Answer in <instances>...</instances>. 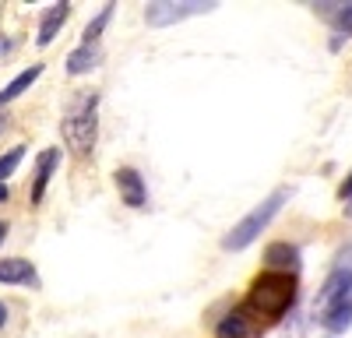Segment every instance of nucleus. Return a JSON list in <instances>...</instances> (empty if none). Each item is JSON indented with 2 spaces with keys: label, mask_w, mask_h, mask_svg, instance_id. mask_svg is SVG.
Masks as SVG:
<instances>
[{
  "label": "nucleus",
  "mask_w": 352,
  "mask_h": 338,
  "mask_svg": "<svg viewBox=\"0 0 352 338\" xmlns=\"http://www.w3.org/2000/svg\"><path fill=\"white\" fill-rule=\"evenodd\" d=\"M264 261H268V271H289V275H296L300 250L292 247V243H272L268 250H264Z\"/></svg>",
  "instance_id": "8"
},
{
  "label": "nucleus",
  "mask_w": 352,
  "mask_h": 338,
  "mask_svg": "<svg viewBox=\"0 0 352 338\" xmlns=\"http://www.w3.org/2000/svg\"><path fill=\"white\" fill-rule=\"evenodd\" d=\"M56 162H60V148H46V152L39 155V166H36V180H32V205H39V201H43L46 183H50V177H53Z\"/></svg>",
  "instance_id": "11"
},
{
  "label": "nucleus",
  "mask_w": 352,
  "mask_h": 338,
  "mask_svg": "<svg viewBox=\"0 0 352 338\" xmlns=\"http://www.w3.org/2000/svg\"><path fill=\"white\" fill-rule=\"evenodd\" d=\"M99 60H102V53H99V46H78V49H71V56H67V74H88L92 67H99Z\"/></svg>",
  "instance_id": "12"
},
{
  "label": "nucleus",
  "mask_w": 352,
  "mask_h": 338,
  "mask_svg": "<svg viewBox=\"0 0 352 338\" xmlns=\"http://www.w3.org/2000/svg\"><path fill=\"white\" fill-rule=\"evenodd\" d=\"M215 4H148L144 18L148 25H173V21H184L190 14H201V11H212Z\"/></svg>",
  "instance_id": "6"
},
{
  "label": "nucleus",
  "mask_w": 352,
  "mask_h": 338,
  "mask_svg": "<svg viewBox=\"0 0 352 338\" xmlns=\"http://www.w3.org/2000/svg\"><path fill=\"white\" fill-rule=\"evenodd\" d=\"M4 236H8V225H4V222H0V243H4Z\"/></svg>",
  "instance_id": "22"
},
{
  "label": "nucleus",
  "mask_w": 352,
  "mask_h": 338,
  "mask_svg": "<svg viewBox=\"0 0 352 338\" xmlns=\"http://www.w3.org/2000/svg\"><path fill=\"white\" fill-rule=\"evenodd\" d=\"M96 113H99V95L96 92H85V95H78L67 106L60 131H64V141L71 145L74 155H88V152L96 148V134H99Z\"/></svg>",
  "instance_id": "2"
},
{
  "label": "nucleus",
  "mask_w": 352,
  "mask_h": 338,
  "mask_svg": "<svg viewBox=\"0 0 352 338\" xmlns=\"http://www.w3.org/2000/svg\"><path fill=\"white\" fill-rule=\"evenodd\" d=\"M250 331H254V324H250V317H247L243 306H236L232 314H226V317L219 321V338H247Z\"/></svg>",
  "instance_id": "13"
},
{
  "label": "nucleus",
  "mask_w": 352,
  "mask_h": 338,
  "mask_svg": "<svg viewBox=\"0 0 352 338\" xmlns=\"http://www.w3.org/2000/svg\"><path fill=\"white\" fill-rule=\"evenodd\" d=\"M0 282L39 289V271L32 268V261H25V258H8V261H0Z\"/></svg>",
  "instance_id": "7"
},
{
  "label": "nucleus",
  "mask_w": 352,
  "mask_h": 338,
  "mask_svg": "<svg viewBox=\"0 0 352 338\" xmlns=\"http://www.w3.org/2000/svg\"><path fill=\"white\" fill-rule=\"evenodd\" d=\"M25 159V145H18V148H11L8 155H0V183H4L14 169H18V162Z\"/></svg>",
  "instance_id": "17"
},
{
  "label": "nucleus",
  "mask_w": 352,
  "mask_h": 338,
  "mask_svg": "<svg viewBox=\"0 0 352 338\" xmlns=\"http://www.w3.org/2000/svg\"><path fill=\"white\" fill-rule=\"evenodd\" d=\"M39 74H43V64H36V67H25V71H21V74H18V78L8 84V89L0 92V106H4V102H11V99H18V95H21V92L28 89V84H32V81L39 78Z\"/></svg>",
  "instance_id": "15"
},
{
  "label": "nucleus",
  "mask_w": 352,
  "mask_h": 338,
  "mask_svg": "<svg viewBox=\"0 0 352 338\" xmlns=\"http://www.w3.org/2000/svg\"><path fill=\"white\" fill-rule=\"evenodd\" d=\"M317 321L324 324L331 335H342V331L352 324V296H345V300L331 303L328 310H317Z\"/></svg>",
  "instance_id": "9"
},
{
  "label": "nucleus",
  "mask_w": 352,
  "mask_h": 338,
  "mask_svg": "<svg viewBox=\"0 0 352 338\" xmlns=\"http://www.w3.org/2000/svg\"><path fill=\"white\" fill-rule=\"evenodd\" d=\"M285 197H289V190L285 187H278V190H272L264 201L257 205V208H250L232 229L222 236V250H247L264 229L272 225V218L282 212V205H285Z\"/></svg>",
  "instance_id": "3"
},
{
  "label": "nucleus",
  "mask_w": 352,
  "mask_h": 338,
  "mask_svg": "<svg viewBox=\"0 0 352 338\" xmlns=\"http://www.w3.org/2000/svg\"><path fill=\"white\" fill-rule=\"evenodd\" d=\"M352 296V247L338 258V264L331 268V275L324 278V286L317 293V310H328L331 303Z\"/></svg>",
  "instance_id": "4"
},
{
  "label": "nucleus",
  "mask_w": 352,
  "mask_h": 338,
  "mask_svg": "<svg viewBox=\"0 0 352 338\" xmlns=\"http://www.w3.org/2000/svg\"><path fill=\"white\" fill-rule=\"evenodd\" d=\"M345 215L352 218V197H345Z\"/></svg>",
  "instance_id": "21"
},
{
  "label": "nucleus",
  "mask_w": 352,
  "mask_h": 338,
  "mask_svg": "<svg viewBox=\"0 0 352 338\" xmlns=\"http://www.w3.org/2000/svg\"><path fill=\"white\" fill-rule=\"evenodd\" d=\"M338 194H342V197H352V173H349V180L342 183V190H338Z\"/></svg>",
  "instance_id": "18"
},
{
  "label": "nucleus",
  "mask_w": 352,
  "mask_h": 338,
  "mask_svg": "<svg viewBox=\"0 0 352 338\" xmlns=\"http://www.w3.org/2000/svg\"><path fill=\"white\" fill-rule=\"evenodd\" d=\"M317 11L324 18H331V25L338 32L352 36V4H317Z\"/></svg>",
  "instance_id": "14"
},
{
  "label": "nucleus",
  "mask_w": 352,
  "mask_h": 338,
  "mask_svg": "<svg viewBox=\"0 0 352 338\" xmlns=\"http://www.w3.org/2000/svg\"><path fill=\"white\" fill-rule=\"evenodd\" d=\"M8 197H11V187H8V183H0V205H4Z\"/></svg>",
  "instance_id": "19"
},
{
  "label": "nucleus",
  "mask_w": 352,
  "mask_h": 338,
  "mask_svg": "<svg viewBox=\"0 0 352 338\" xmlns=\"http://www.w3.org/2000/svg\"><path fill=\"white\" fill-rule=\"evenodd\" d=\"M8 324V310H4V303H0V328Z\"/></svg>",
  "instance_id": "20"
},
{
  "label": "nucleus",
  "mask_w": 352,
  "mask_h": 338,
  "mask_svg": "<svg viewBox=\"0 0 352 338\" xmlns=\"http://www.w3.org/2000/svg\"><path fill=\"white\" fill-rule=\"evenodd\" d=\"M116 190H120V197H124L127 208H144V205H148V190H144V180H141L138 169H131V166H120V169H116Z\"/></svg>",
  "instance_id": "5"
},
{
  "label": "nucleus",
  "mask_w": 352,
  "mask_h": 338,
  "mask_svg": "<svg viewBox=\"0 0 352 338\" xmlns=\"http://www.w3.org/2000/svg\"><path fill=\"white\" fill-rule=\"evenodd\" d=\"M67 18H71V4H67V0H60V4H50V11H46L43 21H39V46H50Z\"/></svg>",
  "instance_id": "10"
},
{
  "label": "nucleus",
  "mask_w": 352,
  "mask_h": 338,
  "mask_svg": "<svg viewBox=\"0 0 352 338\" xmlns=\"http://www.w3.org/2000/svg\"><path fill=\"white\" fill-rule=\"evenodd\" d=\"M292 303H296V275H289V271H261L250 282L243 310H247L250 321L272 324V321L289 314Z\"/></svg>",
  "instance_id": "1"
},
{
  "label": "nucleus",
  "mask_w": 352,
  "mask_h": 338,
  "mask_svg": "<svg viewBox=\"0 0 352 338\" xmlns=\"http://www.w3.org/2000/svg\"><path fill=\"white\" fill-rule=\"evenodd\" d=\"M113 18V4H106L102 11H99V18L96 21H88V28H85V46H96V39H99V32H102V28H106V21Z\"/></svg>",
  "instance_id": "16"
}]
</instances>
